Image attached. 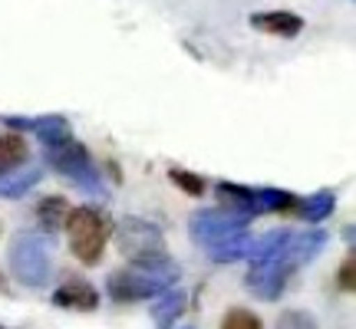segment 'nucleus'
Wrapping results in <instances>:
<instances>
[{
    "label": "nucleus",
    "mask_w": 356,
    "mask_h": 329,
    "mask_svg": "<svg viewBox=\"0 0 356 329\" xmlns=\"http://www.w3.org/2000/svg\"><path fill=\"white\" fill-rule=\"evenodd\" d=\"M181 270L175 264L165 267H122L106 277V293L115 303H139V300H152L159 293H165Z\"/></svg>",
    "instance_id": "nucleus-1"
},
{
    "label": "nucleus",
    "mask_w": 356,
    "mask_h": 329,
    "mask_svg": "<svg viewBox=\"0 0 356 329\" xmlns=\"http://www.w3.org/2000/svg\"><path fill=\"white\" fill-rule=\"evenodd\" d=\"M66 230H70V251L76 257L79 264L86 267H96L102 260V251H106V244L113 237V221L106 211L99 208H73V211H66Z\"/></svg>",
    "instance_id": "nucleus-2"
},
{
    "label": "nucleus",
    "mask_w": 356,
    "mask_h": 329,
    "mask_svg": "<svg viewBox=\"0 0 356 329\" xmlns=\"http://www.w3.org/2000/svg\"><path fill=\"white\" fill-rule=\"evenodd\" d=\"M115 234V247L126 257L132 267H165L168 260V247L162 230L155 228L152 221L145 217H122Z\"/></svg>",
    "instance_id": "nucleus-3"
},
{
    "label": "nucleus",
    "mask_w": 356,
    "mask_h": 329,
    "mask_svg": "<svg viewBox=\"0 0 356 329\" xmlns=\"http://www.w3.org/2000/svg\"><path fill=\"white\" fill-rule=\"evenodd\" d=\"M43 155H47V164H50L53 171L66 175L83 194H89V198H109V191L102 185L99 168H96V162L89 158L83 142H76L70 135V139L56 142V145H47Z\"/></svg>",
    "instance_id": "nucleus-4"
},
{
    "label": "nucleus",
    "mask_w": 356,
    "mask_h": 329,
    "mask_svg": "<svg viewBox=\"0 0 356 329\" xmlns=\"http://www.w3.org/2000/svg\"><path fill=\"white\" fill-rule=\"evenodd\" d=\"M7 264H10V273L17 283L40 290V287H47V280L53 273V251L47 237H40V234H17L10 241V251H7Z\"/></svg>",
    "instance_id": "nucleus-5"
},
{
    "label": "nucleus",
    "mask_w": 356,
    "mask_h": 329,
    "mask_svg": "<svg viewBox=\"0 0 356 329\" xmlns=\"http://www.w3.org/2000/svg\"><path fill=\"white\" fill-rule=\"evenodd\" d=\"M248 224H251V217L238 214V211H228V208H202V211H195L188 217L191 241L202 244L204 251L215 247L218 241L231 237V234H241Z\"/></svg>",
    "instance_id": "nucleus-6"
},
{
    "label": "nucleus",
    "mask_w": 356,
    "mask_h": 329,
    "mask_svg": "<svg viewBox=\"0 0 356 329\" xmlns=\"http://www.w3.org/2000/svg\"><path fill=\"white\" fill-rule=\"evenodd\" d=\"M297 273V267L280 253V257H274V260H261V264H251L248 267V277H244V287L254 293L257 300H277L280 293H284V287L291 283V277Z\"/></svg>",
    "instance_id": "nucleus-7"
},
{
    "label": "nucleus",
    "mask_w": 356,
    "mask_h": 329,
    "mask_svg": "<svg viewBox=\"0 0 356 329\" xmlns=\"http://www.w3.org/2000/svg\"><path fill=\"white\" fill-rule=\"evenodd\" d=\"M53 303L63 306V310H76V313H89V310H96L99 306V290L83 277H73L60 283L56 293H53Z\"/></svg>",
    "instance_id": "nucleus-8"
},
{
    "label": "nucleus",
    "mask_w": 356,
    "mask_h": 329,
    "mask_svg": "<svg viewBox=\"0 0 356 329\" xmlns=\"http://www.w3.org/2000/svg\"><path fill=\"white\" fill-rule=\"evenodd\" d=\"M323 247H327V230L314 228V230H304V234H291V241L284 247V257L293 267H304L310 260H317Z\"/></svg>",
    "instance_id": "nucleus-9"
},
{
    "label": "nucleus",
    "mask_w": 356,
    "mask_h": 329,
    "mask_svg": "<svg viewBox=\"0 0 356 329\" xmlns=\"http://www.w3.org/2000/svg\"><path fill=\"white\" fill-rule=\"evenodd\" d=\"M251 26L261 30V33H270V37L291 40L304 30V20L291 10H264V13H251Z\"/></svg>",
    "instance_id": "nucleus-10"
},
{
    "label": "nucleus",
    "mask_w": 356,
    "mask_h": 329,
    "mask_svg": "<svg viewBox=\"0 0 356 329\" xmlns=\"http://www.w3.org/2000/svg\"><path fill=\"white\" fill-rule=\"evenodd\" d=\"M215 198L221 208L228 211H238L244 217H257V201H254V188H244V185H231V181H221L215 188Z\"/></svg>",
    "instance_id": "nucleus-11"
},
{
    "label": "nucleus",
    "mask_w": 356,
    "mask_h": 329,
    "mask_svg": "<svg viewBox=\"0 0 356 329\" xmlns=\"http://www.w3.org/2000/svg\"><path fill=\"white\" fill-rule=\"evenodd\" d=\"M185 306H188V296L185 290H175V287H168L165 293H159L155 296V306H152V319L159 329H172L181 313H185Z\"/></svg>",
    "instance_id": "nucleus-12"
},
{
    "label": "nucleus",
    "mask_w": 356,
    "mask_h": 329,
    "mask_svg": "<svg viewBox=\"0 0 356 329\" xmlns=\"http://www.w3.org/2000/svg\"><path fill=\"white\" fill-rule=\"evenodd\" d=\"M333 208H337V191L320 188L317 194H310V198L293 204L291 214L304 217V221H310V224H320V221H327V217L333 214Z\"/></svg>",
    "instance_id": "nucleus-13"
},
{
    "label": "nucleus",
    "mask_w": 356,
    "mask_h": 329,
    "mask_svg": "<svg viewBox=\"0 0 356 329\" xmlns=\"http://www.w3.org/2000/svg\"><path fill=\"white\" fill-rule=\"evenodd\" d=\"M30 158V149L20 132H3L0 135V178H7L10 171H17L20 164H26Z\"/></svg>",
    "instance_id": "nucleus-14"
},
{
    "label": "nucleus",
    "mask_w": 356,
    "mask_h": 329,
    "mask_svg": "<svg viewBox=\"0 0 356 329\" xmlns=\"http://www.w3.org/2000/svg\"><path fill=\"white\" fill-rule=\"evenodd\" d=\"M30 132H37V139L43 142V149L73 135V128H70V122H66L63 115H33V119H30Z\"/></svg>",
    "instance_id": "nucleus-15"
},
{
    "label": "nucleus",
    "mask_w": 356,
    "mask_h": 329,
    "mask_svg": "<svg viewBox=\"0 0 356 329\" xmlns=\"http://www.w3.org/2000/svg\"><path fill=\"white\" fill-rule=\"evenodd\" d=\"M251 241H254V237H251L248 230H241V234H231L225 241H218L215 247H208V253H211L215 264H234V260H244V257H248Z\"/></svg>",
    "instance_id": "nucleus-16"
},
{
    "label": "nucleus",
    "mask_w": 356,
    "mask_h": 329,
    "mask_svg": "<svg viewBox=\"0 0 356 329\" xmlns=\"http://www.w3.org/2000/svg\"><path fill=\"white\" fill-rule=\"evenodd\" d=\"M40 178H43L40 164H30L24 171H10V178H0V198H24L26 191L40 185Z\"/></svg>",
    "instance_id": "nucleus-17"
},
{
    "label": "nucleus",
    "mask_w": 356,
    "mask_h": 329,
    "mask_svg": "<svg viewBox=\"0 0 356 329\" xmlns=\"http://www.w3.org/2000/svg\"><path fill=\"white\" fill-rule=\"evenodd\" d=\"M254 201H257V214H291L293 204L300 201L297 194L291 191H280V188H257L254 191Z\"/></svg>",
    "instance_id": "nucleus-18"
},
{
    "label": "nucleus",
    "mask_w": 356,
    "mask_h": 329,
    "mask_svg": "<svg viewBox=\"0 0 356 329\" xmlns=\"http://www.w3.org/2000/svg\"><path fill=\"white\" fill-rule=\"evenodd\" d=\"M287 241H291V230H270V234H264V237L251 241L248 260H251V264H261V260H274V257H280V253H284Z\"/></svg>",
    "instance_id": "nucleus-19"
},
{
    "label": "nucleus",
    "mask_w": 356,
    "mask_h": 329,
    "mask_svg": "<svg viewBox=\"0 0 356 329\" xmlns=\"http://www.w3.org/2000/svg\"><path fill=\"white\" fill-rule=\"evenodd\" d=\"M66 198H60V194H50V198H43V201L37 204V224L40 230H47V234H53V230L63 228L66 221Z\"/></svg>",
    "instance_id": "nucleus-20"
},
{
    "label": "nucleus",
    "mask_w": 356,
    "mask_h": 329,
    "mask_svg": "<svg viewBox=\"0 0 356 329\" xmlns=\"http://www.w3.org/2000/svg\"><path fill=\"white\" fill-rule=\"evenodd\" d=\"M168 178L175 181V188H181L185 194H191V198H202V194H204V178L195 175V171H185V168H172V171H168Z\"/></svg>",
    "instance_id": "nucleus-21"
},
{
    "label": "nucleus",
    "mask_w": 356,
    "mask_h": 329,
    "mask_svg": "<svg viewBox=\"0 0 356 329\" xmlns=\"http://www.w3.org/2000/svg\"><path fill=\"white\" fill-rule=\"evenodd\" d=\"M221 329H264V323L251 313V310H241V306H234V310H228L225 313V319H221Z\"/></svg>",
    "instance_id": "nucleus-22"
},
{
    "label": "nucleus",
    "mask_w": 356,
    "mask_h": 329,
    "mask_svg": "<svg viewBox=\"0 0 356 329\" xmlns=\"http://www.w3.org/2000/svg\"><path fill=\"white\" fill-rule=\"evenodd\" d=\"M274 329H320V326H317V319L310 317V313H304V310H287V313H280Z\"/></svg>",
    "instance_id": "nucleus-23"
},
{
    "label": "nucleus",
    "mask_w": 356,
    "mask_h": 329,
    "mask_svg": "<svg viewBox=\"0 0 356 329\" xmlns=\"http://www.w3.org/2000/svg\"><path fill=\"white\" fill-rule=\"evenodd\" d=\"M337 287H340L343 293L356 290V260L353 257H346L343 264H340V270H337Z\"/></svg>",
    "instance_id": "nucleus-24"
},
{
    "label": "nucleus",
    "mask_w": 356,
    "mask_h": 329,
    "mask_svg": "<svg viewBox=\"0 0 356 329\" xmlns=\"http://www.w3.org/2000/svg\"><path fill=\"white\" fill-rule=\"evenodd\" d=\"M0 234H3V224H0Z\"/></svg>",
    "instance_id": "nucleus-25"
},
{
    "label": "nucleus",
    "mask_w": 356,
    "mask_h": 329,
    "mask_svg": "<svg viewBox=\"0 0 356 329\" xmlns=\"http://www.w3.org/2000/svg\"><path fill=\"white\" fill-rule=\"evenodd\" d=\"M185 329H191V326H185Z\"/></svg>",
    "instance_id": "nucleus-26"
},
{
    "label": "nucleus",
    "mask_w": 356,
    "mask_h": 329,
    "mask_svg": "<svg viewBox=\"0 0 356 329\" xmlns=\"http://www.w3.org/2000/svg\"><path fill=\"white\" fill-rule=\"evenodd\" d=\"M0 283H3V280H0Z\"/></svg>",
    "instance_id": "nucleus-27"
},
{
    "label": "nucleus",
    "mask_w": 356,
    "mask_h": 329,
    "mask_svg": "<svg viewBox=\"0 0 356 329\" xmlns=\"http://www.w3.org/2000/svg\"><path fill=\"white\" fill-rule=\"evenodd\" d=\"M0 329H3V326H0Z\"/></svg>",
    "instance_id": "nucleus-28"
}]
</instances>
